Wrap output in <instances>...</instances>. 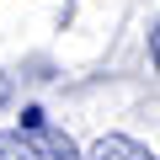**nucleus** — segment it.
<instances>
[{
  "instance_id": "1",
  "label": "nucleus",
  "mask_w": 160,
  "mask_h": 160,
  "mask_svg": "<svg viewBox=\"0 0 160 160\" xmlns=\"http://www.w3.org/2000/svg\"><path fill=\"white\" fill-rule=\"evenodd\" d=\"M0 160H80L69 133L43 128V112H27V128L0 133Z\"/></svg>"
},
{
  "instance_id": "2",
  "label": "nucleus",
  "mask_w": 160,
  "mask_h": 160,
  "mask_svg": "<svg viewBox=\"0 0 160 160\" xmlns=\"http://www.w3.org/2000/svg\"><path fill=\"white\" fill-rule=\"evenodd\" d=\"M86 160H155V149H144V144L112 133V139H96V149H91Z\"/></svg>"
},
{
  "instance_id": "3",
  "label": "nucleus",
  "mask_w": 160,
  "mask_h": 160,
  "mask_svg": "<svg viewBox=\"0 0 160 160\" xmlns=\"http://www.w3.org/2000/svg\"><path fill=\"white\" fill-rule=\"evenodd\" d=\"M6 96H11V86H6V75H0V107H6Z\"/></svg>"
}]
</instances>
